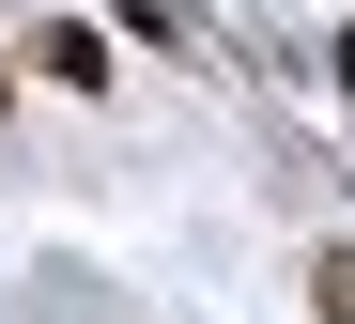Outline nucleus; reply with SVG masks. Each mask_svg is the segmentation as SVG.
Listing matches in <instances>:
<instances>
[{"instance_id":"obj_1","label":"nucleus","mask_w":355,"mask_h":324,"mask_svg":"<svg viewBox=\"0 0 355 324\" xmlns=\"http://www.w3.org/2000/svg\"><path fill=\"white\" fill-rule=\"evenodd\" d=\"M16 46H31V78H46V93H124V62H108L93 16H31Z\"/></svg>"},{"instance_id":"obj_2","label":"nucleus","mask_w":355,"mask_h":324,"mask_svg":"<svg viewBox=\"0 0 355 324\" xmlns=\"http://www.w3.org/2000/svg\"><path fill=\"white\" fill-rule=\"evenodd\" d=\"M124 31L170 46V62H201V46H216V31H201V0H124Z\"/></svg>"},{"instance_id":"obj_3","label":"nucleus","mask_w":355,"mask_h":324,"mask_svg":"<svg viewBox=\"0 0 355 324\" xmlns=\"http://www.w3.org/2000/svg\"><path fill=\"white\" fill-rule=\"evenodd\" d=\"M309 309H324V324H355V232H324V247H309Z\"/></svg>"},{"instance_id":"obj_4","label":"nucleus","mask_w":355,"mask_h":324,"mask_svg":"<svg viewBox=\"0 0 355 324\" xmlns=\"http://www.w3.org/2000/svg\"><path fill=\"white\" fill-rule=\"evenodd\" d=\"M16 93H31V46H16V31H0V123H16Z\"/></svg>"},{"instance_id":"obj_5","label":"nucleus","mask_w":355,"mask_h":324,"mask_svg":"<svg viewBox=\"0 0 355 324\" xmlns=\"http://www.w3.org/2000/svg\"><path fill=\"white\" fill-rule=\"evenodd\" d=\"M324 78H340V123H355V31H324Z\"/></svg>"}]
</instances>
